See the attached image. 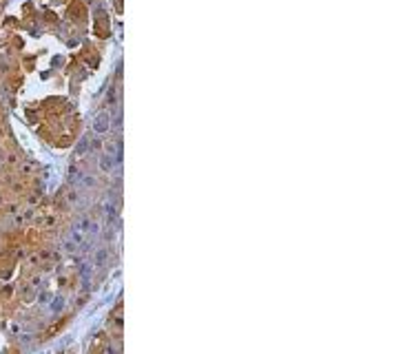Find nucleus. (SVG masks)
<instances>
[{"mask_svg":"<svg viewBox=\"0 0 403 354\" xmlns=\"http://www.w3.org/2000/svg\"><path fill=\"white\" fill-rule=\"evenodd\" d=\"M95 131H106V115H100V118H97Z\"/></svg>","mask_w":403,"mask_h":354,"instance_id":"1","label":"nucleus"}]
</instances>
